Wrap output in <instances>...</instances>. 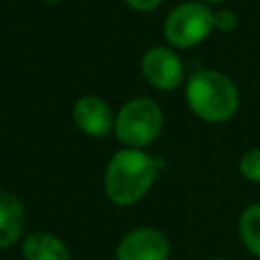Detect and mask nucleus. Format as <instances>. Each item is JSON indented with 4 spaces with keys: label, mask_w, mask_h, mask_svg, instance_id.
<instances>
[{
    "label": "nucleus",
    "mask_w": 260,
    "mask_h": 260,
    "mask_svg": "<svg viewBox=\"0 0 260 260\" xmlns=\"http://www.w3.org/2000/svg\"><path fill=\"white\" fill-rule=\"evenodd\" d=\"M162 162L128 148L116 152L106 169V193L116 205H132L150 189Z\"/></svg>",
    "instance_id": "obj_1"
},
{
    "label": "nucleus",
    "mask_w": 260,
    "mask_h": 260,
    "mask_svg": "<svg viewBox=\"0 0 260 260\" xmlns=\"http://www.w3.org/2000/svg\"><path fill=\"white\" fill-rule=\"evenodd\" d=\"M189 108L207 122H223L236 114L238 89L217 71H199L187 85Z\"/></svg>",
    "instance_id": "obj_2"
},
{
    "label": "nucleus",
    "mask_w": 260,
    "mask_h": 260,
    "mask_svg": "<svg viewBox=\"0 0 260 260\" xmlns=\"http://www.w3.org/2000/svg\"><path fill=\"white\" fill-rule=\"evenodd\" d=\"M162 126L160 108L146 98L128 102L116 116V134L128 146L150 144Z\"/></svg>",
    "instance_id": "obj_3"
},
{
    "label": "nucleus",
    "mask_w": 260,
    "mask_h": 260,
    "mask_svg": "<svg viewBox=\"0 0 260 260\" xmlns=\"http://www.w3.org/2000/svg\"><path fill=\"white\" fill-rule=\"evenodd\" d=\"M215 26V14L199 2L179 4L165 22V37L175 47H193L201 43Z\"/></svg>",
    "instance_id": "obj_4"
},
{
    "label": "nucleus",
    "mask_w": 260,
    "mask_h": 260,
    "mask_svg": "<svg viewBox=\"0 0 260 260\" xmlns=\"http://www.w3.org/2000/svg\"><path fill=\"white\" fill-rule=\"evenodd\" d=\"M171 244L167 236L152 228H140L124 236L118 246V260H167Z\"/></svg>",
    "instance_id": "obj_5"
},
{
    "label": "nucleus",
    "mask_w": 260,
    "mask_h": 260,
    "mask_svg": "<svg viewBox=\"0 0 260 260\" xmlns=\"http://www.w3.org/2000/svg\"><path fill=\"white\" fill-rule=\"evenodd\" d=\"M142 73L144 77L158 89H173L181 83L183 67L179 57L162 47H154L146 51L142 57Z\"/></svg>",
    "instance_id": "obj_6"
},
{
    "label": "nucleus",
    "mask_w": 260,
    "mask_h": 260,
    "mask_svg": "<svg viewBox=\"0 0 260 260\" xmlns=\"http://www.w3.org/2000/svg\"><path fill=\"white\" fill-rule=\"evenodd\" d=\"M75 124L89 136H106L112 130L114 118L108 104L95 95L81 98L73 108Z\"/></svg>",
    "instance_id": "obj_7"
},
{
    "label": "nucleus",
    "mask_w": 260,
    "mask_h": 260,
    "mask_svg": "<svg viewBox=\"0 0 260 260\" xmlns=\"http://www.w3.org/2000/svg\"><path fill=\"white\" fill-rule=\"evenodd\" d=\"M24 230V207L22 203L6 193L0 191V248L12 246Z\"/></svg>",
    "instance_id": "obj_8"
},
{
    "label": "nucleus",
    "mask_w": 260,
    "mask_h": 260,
    "mask_svg": "<svg viewBox=\"0 0 260 260\" xmlns=\"http://www.w3.org/2000/svg\"><path fill=\"white\" fill-rule=\"evenodd\" d=\"M22 254L26 260H69L67 246L47 232L30 234L22 244Z\"/></svg>",
    "instance_id": "obj_9"
},
{
    "label": "nucleus",
    "mask_w": 260,
    "mask_h": 260,
    "mask_svg": "<svg viewBox=\"0 0 260 260\" xmlns=\"http://www.w3.org/2000/svg\"><path fill=\"white\" fill-rule=\"evenodd\" d=\"M240 236L246 248L260 258V203L250 205L240 217Z\"/></svg>",
    "instance_id": "obj_10"
},
{
    "label": "nucleus",
    "mask_w": 260,
    "mask_h": 260,
    "mask_svg": "<svg viewBox=\"0 0 260 260\" xmlns=\"http://www.w3.org/2000/svg\"><path fill=\"white\" fill-rule=\"evenodd\" d=\"M240 171L248 181L260 183V148L246 152L240 160Z\"/></svg>",
    "instance_id": "obj_11"
},
{
    "label": "nucleus",
    "mask_w": 260,
    "mask_h": 260,
    "mask_svg": "<svg viewBox=\"0 0 260 260\" xmlns=\"http://www.w3.org/2000/svg\"><path fill=\"white\" fill-rule=\"evenodd\" d=\"M215 24L221 30H230L236 26V16L232 12H219V14H215Z\"/></svg>",
    "instance_id": "obj_12"
},
{
    "label": "nucleus",
    "mask_w": 260,
    "mask_h": 260,
    "mask_svg": "<svg viewBox=\"0 0 260 260\" xmlns=\"http://www.w3.org/2000/svg\"><path fill=\"white\" fill-rule=\"evenodd\" d=\"M132 8H136V10H152V8H156L162 0H126Z\"/></svg>",
    "instance_id": "obj_13"
},
{
    "label": "nucleus",
    "mask_w": 260,
    "mask_h": 260,
    "mask_svg": "<svg viewBox=\"0 0 260 260\" xmlns=\"http://www.w3.org/2000/svg\"><path fill=\"white\" fill-rule=\"evenodd\" d=\"M207 2H211V4H219V2H223V0H207Z\"/></svg>",
    "instance_id": "obj_14"
},
{
    "label": "nucleus",
    "mask_w": 260,
    "mask_h": 260,
    "mask_svg": "<svg viewBox=\"0 0 260 260\" xmlns=\"http://www.w3.org/2000/svg\"><path fill=\"white\" fill-rule=\"evenodd\" d=\"M47 2H59V0H47Z\"/></svg>",
    "instance_id": "obj_15"
},
{
    "label": "nucleus",
    "mask_w": 260,
    "mask_h": 260,
    "mask_svg": "<svg viewBox=\"0 0 260 260\" xmlns=\"http://www.w3.org/2000/svg\"><path fill=\"white\" fill-rule=\"evenodd\" d=\"M213 260H217V258H213Z\"/></svg>",
    "instance_id": "obj_16"
}]
</instances>
